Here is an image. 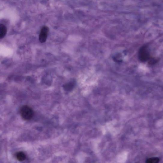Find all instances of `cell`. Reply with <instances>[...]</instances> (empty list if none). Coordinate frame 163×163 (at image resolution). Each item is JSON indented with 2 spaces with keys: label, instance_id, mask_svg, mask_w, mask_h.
<instances>
[{
  "label": "cell",
  "instance_id": "1",
  "mask_svg": "<svg viewBox=\"0 0 163 163\" xmlns=\"http://www.w3.org/2000/svg\"><path fill=\"white\" fill-rule=\"evenodd\" d=\"M20 113L21 117L26 120H29L33 116L34 112L32 109L27 106H24L20 109Z\"/></svg>",
  "mask_w": 163,
  "mask_h": 163
},
{
  "label": "cell",
  "instance_id": "2",
  "mask_svg": "<svg viewBox=\"0 0 163 163\" xmlns=\"http://www.w3.org/2000/svg\"><path fill=\"white\" fill-rule=\"evenodd\" d=\"M49 31V28L46 26H43L41 29L39 35V40L41 43L46 41Z\"/></svg>",
  "mask_w": 163,
  "mask_h": 163
},
{
  "label": "cell",
  "instance_id": "3",
  "mask_svg": "<svg viewBox=\"0 0 163 163\" xmlns=\"http://www.w3.org/2000/svg\"><path fill=\"white\" fill-rule=\"evenodd\" d=\"M7 29L6 26L3 24H0V38H3L7 34Z\"/></svg>",
  "mask_w": 163,
  "mask_h": 163
},
{
  "label": "cell",
  "instance_id": "4",
  "mask_svg": "<svg viewBox=\"0 0 163 163\" xmlns=\"http://www.w3.org/2000/svg\"><path fill=\"white\" fill-rule=\"evenodd\" d=\"M146 50L143 49L141 50L140 52V57L141 59H143V60H145L147 59L148 58V55L147 52H146Z\"/></svg>",
  "mask_w": 163,
  "mask_h": 163
},
{
  "label": "cell",
  "instance_id": "5",
  "mask_svg": "<svg viewBox=\"0 0 163 163\" xmlns=\"http://www.w3.org/2000/svg\"><path fill=\"white\" fill-rule=\"evenodd\" d=\"M160 161L158 158H152L147 159L146 161V163H158Z\"/></svg>",
  "mask_w": 163,
  "mask_h": 163
},
{
  "label": "cell",
  "instance_id": "6",
  "mask_svg": "<svg viewBox=\"0 0 163 163\" xmlns=\"http://www.w3.org/2000/svg\"><path fill=\"white\" fill-rule=\"evenodd\" d=\"M17 158L19 161H23L25 158V155L22 152H19L17 155Z\"/></svg>",
  "mask_w": 163,
  "mask_h": 163
}]
</instances>
